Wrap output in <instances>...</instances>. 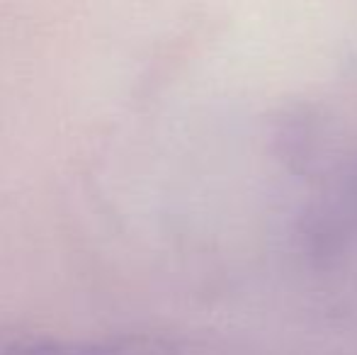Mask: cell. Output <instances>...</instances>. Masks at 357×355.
<instances>
[{"instance_id": "cell-1", "label": "cell", "mask_w": 357, "mask_h": 355, "mask_svg": "<svg viewBox=\"0 0 357 355\" xmlns=\"http://www.w3.org/2000/svg\"><path fill=\"white\" fill-rule=\"evenodd\" d=\"M0 355H192L183 341L155 333L66 338L24 328H0Z\"/></svg>"}]
</instances>
